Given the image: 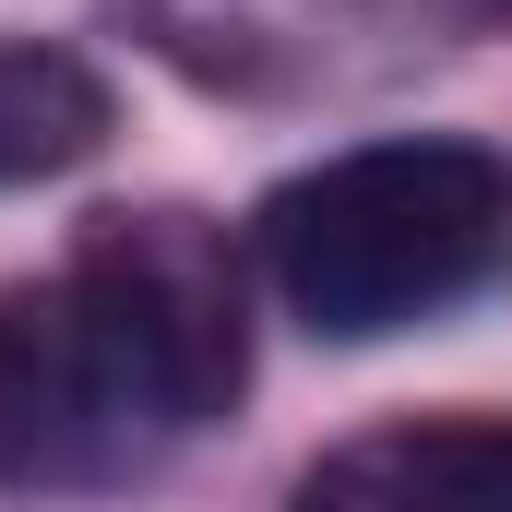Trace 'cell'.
Instances as JSON below:
<instances>
[{"label":"cell","instance_id":"cell-5","mask_svg":"<svg viewBox=\"0 0 512 512\" xmlns=\"http://www.w3.org/2000/svg\"><path fill=\"white\" fill-rule=\"evenodd\" d=\"M120 131V96H108V72L96 60H72V48H0V191H36V179H60V167H84L96 143Z\"/></svg>","mask_w":512,"mask_h":512},{"label":"cell","instance_id":"cell-1","mask_svg":"<svg viewBox=\"0 0 512 512\" xmlns=\"http://www.w3.org/2000/svg\"><path fill=\"white\" fill-rule=\"evenodd\" d=\"M251 239H262L274 298L310 334L382 346V334H417V322L489 298L512 274V167L489 143H453V131L358 143V155L286 179Z\"/></svg>","mask_w":512,"mask_h":512},{"label":"cell","instance_id":"cell-4","mask_svg":"<svg viewBox=\"0 0 512 512\" xmlns=\"http://www.w3.org/2000/svg\"><path fill=\"white\" fill-rule=\"evenodd\" d=\"M286 512H512V429L501 417H393L334 441Z\"/></svg>","mask_w":512,"mask_h":512},{"label":"cell","instance_id":"cell-3","mask_svg":"<svg viewBox=\"0 0 512 512\" xmlns=\"http://www.w3.org/2000/svg\"><path fill=\"white\" fill-rule=\"evenodd\" d=\"M72 262L120 298V322L143 334V358L167 370V393H179L191 429H215L251 393V286H239V251L203 215H179V203L96 215Z\"/></svg>","mask_w":512,"mask_h":512},{"label":"cell","instance_id":"cell-2","mask_svg":"<svg viewBox=\"0 0 512 512\" xmlns=\"http://www.w3.org/2000/svg\"><path fill=\"white\" fill-rule=\"evenodd\" d=\"M179 393L120 322V298L72 262L0 298V477L12 489H120L179 441Z\"/></svg>","mask_w":512,"mask_h":512}]
</instances>
